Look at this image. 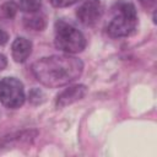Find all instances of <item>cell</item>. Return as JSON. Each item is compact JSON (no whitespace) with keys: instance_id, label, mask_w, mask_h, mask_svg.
Returning a JSON list of instances; mask_svg holds the SVG:
<instances>
[{"instance_id":"cell-1","label":"cell","mask_w":157,"mask_h":157,"mask_svg":"<svg viewBox=\"0 0 157 157\" xmlns=\"http://www.w3.org/2000/svg\"><path fill=\"white\" fill-rule=\"evenodd\" d=\"M83 63L71 55H50L32 65L34 77L47 87L65 86L81 76Z\"/></svg>"},{"instance_id":"cell-2","label":"cell","mask_w":157,"mask_h":157,"mask_svg":"<svg viewBox=\"0 0 157 157\" xmlns=\"http://www.w3.org/2000/svg\"><path fill=\"white\" fill-rule=\"evenodd\" d=\"M55 47L67 54H76L85 49L86 39L83 34L65 21L55 23Z\"/></svg>"},{"instance_id":"cell-3","label":"cell","mask_w":157,"mask_h":157,"mask_svg":"<svg viewBox=\"0 0 157 157\" xmlns=\"http://www.w3.org/2000/svg\"><path fill=\"white\" fill-rule=\"evenodd\" d=\"M119 15H117L108 25L107 32L113 38L126 37L131 34L137 23L136 9L130 2H121L118 5Z\"/></svg>"},{"instance_id":"cell-4","label":"cell","mask_w":157,"mask_h":157,"mask_svg":"<svg viewBox=\"0 0 157 157\" xmlns=\"http://www.w3.org/2000/svg\"><path fill=\"white\" fill-rule=\"evenodd\" d=\"M0 102L10 109L20 108L25 102L23 83L15 77H5L0 81Z\"/></svg>"},{"instance_id":"cell-5","label":"cell","mask_w":157,"mask_h":157,"mask_svg":"<svg viewBox=\"0 0 157 157\" xmlns=\"http://www.w3.org/2000/svg\"><path fill=\"white\" fill-rule=\"evenodd\" d=\"M104 13L103 0H86L77 9L76 15L85 26H94Z\"/></svg>"},{"instance_id":"cell-6","label":"cell","mask_w":157,"mask_h":157,"mask_svg":"<svg viewBox=\"0 0 157 157\" xmlns=\"http://www.w3.org/2000/svg\"><path fill=\"white\" fill-rule=\"evenodd\" d=\"M37 135H38L37 130H25V131H20V132L4 136L0 140V152L16 148L22 145H31Z\"/></svg>"},{"instance_id":"cell-7","label":"cell","mask_w":157,"mask_h":157,"mask_svg":"<svg viewBox=\"0 0 157 157\" xmlns=\"http://www.w3.org/2000/svg\"><path fill=\"white\" fill-rule=\"evenodd\" d=\"M87 93V87L85 85H75L71 87L65 88L63 92H60L55 99V107L56 108H64L66 105H70L80 99H82Z\"/></svg>"},{"instance_id":"cell-8","label":"cell","mask_w":157,"mask_h":157,"mask_svg":"<svg viewBox=\"0 0 157 157\" xmlns=\"http://www.w3.org/2000/svg\"><path fill=\"white\" fill-rule=\"evenodd\" d=\"M32 53V42L27 38L18 37L13 40L11 47V54L16 63H23Z\"/></svg>"},{"instance_id":"cell-9","label":"cell","mask_w":157,"mask_h":157,"mask_svg":"<svg viewBox=\"0 0 157 157\" xmlns=\"http://www.w3.org/2000/svg\"><path fill=\"white\" fill-rule=\"evenodd\" d=\"M23 23L27 28L33 31H43L45 28V17L43 15H32L23 18Z\"/></svg>"},{"instance_id":"cell-10","label":"cell","mask_w":157,"mask_h":157,"mask_svg":"<svg viewBox=\"0 0 157 157\" xmlns=\"http://www.w3.org/2000/svg\"><path fill=\"white\" fill-rule=\"evenodd\" d=\"M42 0H21L20 9L25 12H36L40 9Z\"/></svg>"},{"instance_id":"cell-11","label":"cell","mask_w":157,"mask_h":157,"mask_svg":"<svg viewBox=\"0 0 157 157\" xmlns=\"http://www.w3.org/2000/svg\"><path fill=\"white\" fill-rule=\"evenodd\" d=\"M17 12V6L13 4V2H5L0 6V17H4V18H12L15 17Z\"/></svg>"},{"instance_id":"cell-12","label":"cell","mask_w":157,"mask_h":157,"mask_svg":"<svg viewBox=\"0 0 157 157\" xmlns=\"http://www.w3.org/2000/svg\"><path fill=\"white\" fill-rule=\"evenodd\" d=\"M28 99L33 105L42 104L45 101V93L39 88H32L28 93Z\"/></svg>"},{"instance_id":"cell-13","label":"cell","mask_w":157,"mask_h":157,"mask_svg":"<svg viewBox=\"0 0 157 157\" xmlns=\"http://www.w3.org/2000/svg\"><path fill=\"white\" fill-rule=\"evenodd\" d=\"M77 0H50V4L54 7H67L75 4Z\"/></svg>"},{"instance_id":"cell-14","label":"cell","mask_w":157,"mask_h":157,"mask_svg":"<svg viewBox=\"0 0 157 157\" xmlns=\"http://www.w3.org/2000/svg\"><path fill=\"white\" fill-rule=\"evenodd\" d=\"M156 0H139V2L145 7V9H151L155 5Z\"/></svg>"},{"instance_id":"cell-15","label":"cell","mask_w":157,"mask_h":157,"mask_svg":"<svg viewBox=\"0 0 157 157\" xmlns=\"http://www.w3.org/2000/svg\"><path fill=\"white\" fill-rule=\"evenodd\" d=\"M7 40H9V34L5 31L0 29V45H4Z\"/></svg>"},{"instance_id":"cell-16","label":"cell","mask_w":157,"mask_h":157,"mask_svg":"<svg viewBox=\"0 0 157 157\" xmlns=\"http://www.w3.org/2000/svg\"><path fill=\"white\" fill-rule=\"evenodd\" d=\"M6 65H7V60H6L5 55L0 53V71L4 70V69L6 67Z\"/></svg>"}]
</instances>
